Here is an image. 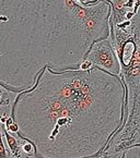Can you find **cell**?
<instances>
[{"instance_id": "obj_1", "label": "cell", "mask_w": 140, "mask_h": 158, "mask_svg": "<svg viewBox=\"0 0 140 158\" xmlns=\"http://www.w3.org/2000/svg\"><path fill=\"white\" fill-rule=\"evenodd\" d=\"M126 89L120 77L96 67L46 68L18 94L11 117L18 135L35 147L34 158H100L123 127Z\"/></svg>"}, {"instance_id": "obj_2", "label": "cell", "mask_w": 140, "mask_h": 158, "mask_svg": "<svg viewBox=\"0 0 140 158\" xmlns=\"http://www.w3.org/2000/svg\"><path fill=\"white\" fill-rule=\"evenodd\" d=\"M108 0L0 1V86L20 94L46 68L78 70L94 43L110 38Z\"/></svg>"}, {"instance_id": "obj_3", "label": "cell", "mask_w": 140, "mask_h": 158, "mask_svg": "<svg viewBox=\"0 0 140 158\" xmlns=\"http://www.w3.org/2000/svg\"><path fill=\"white\" fill-rule=\"evenodd\" d=\"M111 42L120 63L126 89L125 121L111 139L103 158H127L140 148V0H108Z\"/></svg>"}, {"instance_id": "obj_4", "label": "cell", "mask_w": 140, "mask_h": 158, "mask_svg": "<svg viewBox=\"0 0 140 158\" xmlns=\"http://www.w3.org/2000/svg\"><path fill=\"white\" fill-rule=\"evenodd\" d=\"M93 67L114 75H120V63L111 38L94 43L85 56Z\"/></svg>"}, {"instance_id": "obj_5", "label": "cell", "mask_w": 140, "mask_h": 158, "mask_svg": "<svg viewBox=\"0 0 140 158\" xmlns=\"http://www.w3.org/2000/svg\"><path fill=\"white\" fill-rule=\"evenodd\" d=\"M2 132L3 135L6 137V141H7V144L9 146V149L11 151V155H13L14 157H22L21 156V139H15L14 136H12L9 132L6 129V126L2 124Z\"/></svg>"}, {"instance_id": "obj_6", "label": "cell", "mask_w": 140, "mask_h": 158, "mask_svg": "<svg viewBox=\"0 0 140 158\" xmlns=\"http://www.w3.org/2000/svg\"><path fill=\"white\" fill-rule=\"evenodd\" d=\"M2 134V124L0 123V158H9L11 156V152H9V149L6 148Z\"/></svg>"}, {"instance_id": "obj_7", "label": "cell", "mask_w": 140, "mask_h": 158, "mask_svg": "<svg viewBox=\"0 0 140 158\" xmlns=\"http://www.w3.org/2000/svg\"><path fill=\"white\" fill-rule=\"evenodd\" d=\"M9 102H10V100H9V98H8L7 94H6V95H5V97H3L2 99L0 100V108L2 107L3 105H9Z\"/></svg>"}, {"instance_id": "obj_8", "label": "cell", "mask_w": 140, "mask_h": 158, "mask_svg": "<svg viewBox=\"0 0 140 158\" xmlns=\"http://www.w3.org/2000/svg\"><path fill=\"white\" fill-rule=\"evenodd\" d=\"M8 118H9V117L7 116V114H6V112H3L2 116L0 117V123H1V124H6V122H7Z\"/></svg>"}, {"instance_id": "obj_9", "label": "cell", "mask_w": 140, "mask_h": 158, "mask_svg": "<svg viewBox=\"0 0 140 158\" xmlns=\"http://www.w3.org/2000/svg\"><path fill=\"white\" fill-rule=\"evenodd\" d=\"M5 95H6V94L3 93V89L1 87V86H0V100H1L3 97H5Z\"/></svg>"}, {"instance_id": "obj_10", "label": "cell", "mask_w": 140, "mask_h": 158, "mask_svg": "<svg viewBox=\"0 0 140 158\" xmlns=\"http://www.w3.org/2000/svg\"><path fill=\"white\" fill-rule=\"evenodd\" d=\"M16 158H22V157H16Z\"/></svg>"}]
</instances>
